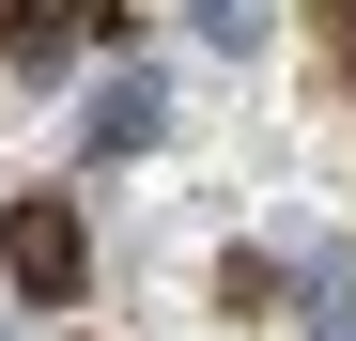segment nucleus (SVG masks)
<instances>
[{
  "label": "nucleus",
  "instance_id": "nucleus-1",
  "mask_svg": "<svg viewBox=\"0 0 356 341\" xmlns=\"http://www.w3.org/2000/svg\"><path fill=\"white\" fill-rule=\"evenodd\" d=\"M0 279H16L31 310H78V295H93V233H78V202H47V187L0 202Z\"/></svg>",
  "mask_w": 356,
  "mask_h": 341
},
{
  "label": "nucleus",
  "instance_id": "nucleus-2",
  "mask_svg": "<svg viewBox=\"0 0 356 341\" xmlns=\"http://www.w3.org/2000/svg\"><path fill=\"white\" fill-rule=\"evenodd\" d=\"M78 47H108V16H0V63L16 78H63Z\"/></svg>",
  "mask_w": 356,
  "mask_h": 341
},
{
  "label": "nucleus",
  "instance_id": "nucleus-3",
  "mask_svg": "<svg viewBox=\"0 0 356 341\" xmlns=\"http://www.w3.org/2000/svg\"><path fill=\"white\" fill-rule=\"evenodd\" d=\"M124 140H155V78H108L93 93V155H124Z\"/></svg>",
  "mask_w": 356,
  "mask_h": 341
},
{
  "label": "nucleus",
  "instance_id": "nucleus-4",
  "mask_svg": "<svg viewBox=\"0 0 356 341\" xmlns=\"http://www.w3.org/2000/svg\"><path fill=\"white\" fill-rule=\"evenodd\" d=\"M341 78H356V16H341Z\"/></svg>",
  "mask_w": 356,
  "mask_h": 341
},
{
  "label": "nucleus",
  "instance_id": "nucleus-5",
  "mask_svg": "<svg viewBox=\"0 0 356 341\" xmlns=\"http://www.w3.org/2000/svg\"><path fill=\"white\" fill-rule=\"evenodd\" d=\"M341 341H356V326H341Z\"/></svg>",
  "mask_w": 356,
  "mask_h": 341
}]
</instances>
